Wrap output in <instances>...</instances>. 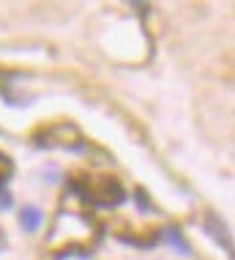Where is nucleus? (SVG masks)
Listing matches in <instances>:
<instances>
[{
    "label": "nucleus",
    "mask_w": 235,
    "mask_h": 260,
    "mask_svg": "<svg viewBox=\"0 0 235 260\" xmlns=\"http://www.w3.org/2000/svg\"><path fill=\"white\" fill-rule=\"evenodd\" d=\"M80 186H82L85 203H88V206H96V208H112V206H120V203L126 200V189L120 186L115 178H110V175L90 178L88 184H80Z\"/></svg>",
    "instance_id": "1"
},
{
    "label": "nucleus",
    "mask_w": 235,
    "mask_h": 260,
    "mask_svg": "<svg viewBox=\"0 0 235 260\" xmlns=\"http://www.w3.org/2000/svg\"><path fill=\"white\" fill-rule=\"evenodd\" d=\"M39 143H44L41 148H71V151H82V135L74 123H55L49 129L41 132Z\"/></svg>",
    "instance_id": "2"
},
{
    "label": "nucleus",
    "mask_w": 235,
    "mask_h": 260,
    "mask_svg": "<svg viewBox=\"0 0 235 260\" xmlns=\"http://www.w3.org/2000/svg\"><path fill=\"white\" fill-rule=\"evenodd\" d=\"M205 230L211 233V238L219 244V247H224L227 255H232V241H230V233H227L224 222L219 219L216 214H208V216H205Z\"/></svg>",
    "instance_id": "3"
},
{
    "label": "nucleus",
    "mask_w": 235,
    "mask_h": 260,
    "mask_svg": "<svg viewBox=\"0 0 235 260\" xmlns=\"http://www.w3.org/2000/svg\"><path fill=\"white\" fill-rule=\"evenodd\" d=\"M41 211L39 208H33V206H25L22 211H19V224L25 228V233H36V230L41 228Z\"/></svg>",
    "instance_id": "4"
},
{
    "label": "nucleus",
    "mask_w": 235,
    "mask_h": 260,
    "mask_svg": "<svg viewBox=\"0 0 235 260\" xmlns=\"http://www.w3.org/2000/svg\"><path fill=\"white\" fill-rule=\"evenodd\" d=\"M161 238H164L170 247H175L181 255H191V247L186 244V238H183V233L178 228H164V230H161Z\"/></svg>",
    "instance_id": "5"
},
{
    "label": "nucleus",
    "mask_w": 235,
    "mask_h": 260,
    "mask_svg": "<svg viewBox=\"0 0 235 260\" xmlns=\"http://www.w3.org/2000/svg\"><path fill=\"white\" fill-rule=\"evenodd\" d=\"M11 173H14V165H11V159L0 153V189L6 186V181L11 178Z\"/></svg>",
    "instance_id": "6"
},
{
    "label": "nucleus",
    "mask_w": 235,
    "mask_h": 260,
    "mask_svg": "<svg viewBox=\"0 0 235 260\" xmlns=\"http://www.w3.org/2000/svg\"><path fill=\"white\" fill-rule=\"evenodd\" d=\"M134 200H137V206L145 211V214H151L153 211V206H151V200H148V194L142 192V189H134Z\"/></svg>",
    "instance_id": "7"
},
{
    "label": "nucleus",
    "mask_w": 235,
    "mask_h": 260,
    "mask_svg": "<svg viewBox=\"0 0 235 260\" xmlns=\"http://www.w3.org/2000/svg\"><path fill=\"white\" fill-rule=\"evenodd\" d=\"M11 206V194H9V189H0V208H9Z\"/></svg>",
    "instance_id": "8"
}]
</instances>
